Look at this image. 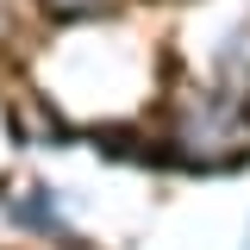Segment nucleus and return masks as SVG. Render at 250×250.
<instances>
[{"label": "nucleus", "instance_id": "nucleus-1", "mask_svg": "<svg viewBox=\"0 0 250 250\" xmlns=\"http://www.w3.org/2000/svg\"><path fill=\"white\" fill-rule=\"evenodd\" d=\"M44 6H50V13H100L106 0H44Z\"/></svg>", "mask_w": 250, "mask_h": 250}]
</instances>
